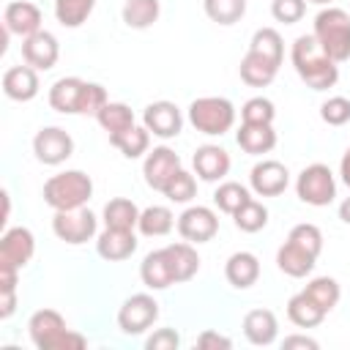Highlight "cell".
Segmentation results:
<instances>
[{"mask_svg": "<svg viewBox=\"0 0 350 350\" xmlns=\"http://www.w3.org/2000/svg\"><path fill=\"white\" fill-rule=\"evenodd\" d=\"M197 347H202V350H219V347H232V339L230 336H224V334H216V331H202L200 336H197Z\"/></svg>", "mask_w": 350, "mask_h": 350, "instance_id": "cell-47", "label": "cell"}, {"mask_svg": "<svg viewBox=\"0 0 350 350\" xmlns=\"http://www.w3.org/2000/svg\"><path fill=\"white\" fill-rule=\"evenodd\" d=\"M178 232L189 243H208L219 232V216L205 205H191L178 216Z\"/></svg>", "mask_w": 350, "mask_h": 350, "instance_id": "cell-10", "label": "cell"}, {"mask_svg": "<svg viewBox=\"0 0 350 350\" xmlns=\"http://www.w3.org/2000/svg\"><path fill=\"white\" fill-rule=\"evenodd\" d=\"M189 120L200 134L221 137L235 126V107L224 96H200L189 104Z\"/></svg>", "mask_w": 350, "mask_h": 350, "instance_id": "cell-5", "label": "cell"}, {"mask_svg": "<svg viewBox=\"0 0 350 350\" xmlns=\"http://www.w3.org/2000/svg\"><path fill=\"white\" fill-rule=\"evenodd\" d=\"M320 118L328 126H345L350 120V101L345 96H331L328 101H323L320 107Z\"/></svg>", "mask_w": 350, "mask_h": 350, "instance_id": "cell-43", "label": "cell"}, {"mask_svg": "<svg viewBox=\"0 0 350 350\" xmlns=\"http://www.w3.org/2000/svg\"><path fill=\"white\" fill-rule=\"evenodd\" d=\"M243 334L252 345H273L276 334H279V323H276V314L271 309H252L246 312L243 317Z\"/></svg>", "mask_w": 350, "mask_h": 350, "instance_id": "cell-24", "label": "cell"}, {"mask_svg": "<svg viewBox=\"0 0 350 350\" xmlns=\"http://www.w3.org/2000/svg\"><path fill=\"white\" fill-rule=\"evenodd\" d=\"M0 197H3V219H0V224H5L8 221V213H11V197H8V191H3Z\"/></svg>", "mask_w": 350, "mask_h": 350, "instance_id": "cell-52", "label": "cell"}, {"mask_svg": "<svg viewBox=\"0 0 350 350\" xmlns=\"http://www.w3.org/2000/svg\"><path fill=\"white\" fill-rule=\"evenodd\" d=\"M339 175H342V180H345V186L350 189V148L342 153V161H339Z\"/></svg>", "mask_w": 350, "mask_h": 350, "instance_id": "cell-50", "label": "cell"}, {"mask_svg": "<svg viewBox=\"0 0 350 350\" xmlns=\"http://www.w3.org/2000/svg\"><path fill=\"white\" fill-rule=\"evenodd\" d=\"M22 57L36 71H49L60 57V44L49 30H38V33L22 38Z\"/></svg>", "mask_w": 350, "mask_h": 350, "instance_id": "cell-15", "label": "cell"}, {"mask_svg": "<svg viewBox=\"0 0 350 350\" xmlns=\"http://www.w3.org/2000/svg\"><path fill=\"white\" fill-rule=\"evenodd\" d=\"M164 257H167V265H170L175 284L189 282L200 271V254L189 241H178V243L164 246Z\"/></svg>", "mask_w": 350, "mask_h": 350, "instance_id": "cell-19", "label": "cell"}, {"mask_svg": "<svg viewBox=\"0 0 350 350\" xmlns=\"http://www.w3.org/2000/svg\"><path fill=\"white\" fill-rule=\"evenodd\" d=\"M224 276L235 290H249L260 279V260L252 252H235L224 265Z\"/></svg>", "mask_w": 350, "mask_h": 350, "instance_id": "cell-23", "label": "cell"}, {"mask_svg": "<svg viewBox=\"0 0 350 350\" xmlns=\"http://www.w3.org/2000/svg\"><path fill=\"white\" fill-rule=\"evenodd\" d=\"M312 36L320 41V46L325 49V55L336 63L350 57V14L345 8H323L314 16V30Z\"/></svg>", "mask_w": 350, "mask_h": 350, "instance_id": "cell-4", "label": "cell"}, {"mask_svg": "<svg viewBox=\"0 0 350 350\" xmlns=\"http://www.w3.org/2000/svg\"><path fill=\"white\" fill-rule=\"evenodd\" d=\"M287 241H293L295 246L306 249V252H309V254H314V257H320V252H323V232H320V227H317V224H309V221L295 224V227L290 230Z\"/></svg>", "mask_w": 350, "mask_h": 350, "instance_id": "cell-41", "label": "cell"}, {"mask_svg": "<svg viewBox=\"0 0 350 350\" xmlns=\"http://www.w3.org/2000/svg\"><path fill=\"white\" fill-rule=\"evenodd\" d=\"M27 334L38 350H82L88 345V339L71 331L55 309H38L27 323Z\"/></svg>", "mask_w": 350, "mask_h": 350, "instance_id": "cell-2", "label": "cell"}, {"mask_svg": "<svg viewBox=\"0 0 350 350\" xmlns=\"http://www.w3.org/2000/svg\"><path fill=\"white\" fill-rule=\"evenodd\" d=\"M139 208L126 200V197H115L104 205V227H115V230H134L139 221Z\"/></svg>", "mask_w": 350, "mask_h": 350, "instance_id": "cell-29", "label": "cell"}, {"mask_svg": "<svg viewBox=\"0 0 350 350\" xmlns=\"http://www.w3.org/2000/svg\"><path fill=\"white\" fill-rule=\"evenodd\" d=\"M139 279L148 290H167L172 282V273H170V265H167V257H164V249H156L150 254H145L142 265H139Z\"/></svg>", "mask_w": 350, "mask_h": 350, "instance_id": "cell-27", "label": "cell"}, {"mask_svg": "<svg viewBox=\"0 0 350 350\" xmlns=\"http://www.w3.org/2000/svg\"><path fill=\"white\" fill-rule=\"evenodd\" d=\"M96 252H98V257H104L107 262L129 260V257L137 252V235H134V230L104 227V232L96 238Z\"/></svg>", "mask_w": 350, "mask_h": 350, "instance_id": "cell-18", "label": "cell"}, {"mask_svg": "<svg viewBox=\"0 0 350 350\" xmlns=\"http://www.w3.org/2000/svg\"><path fill=\"white\" fill-rule=\"evenodd\" d=\"M161 14L159 0H126L123 3V22L131 30H145L150 27Z\"/></svg>", "mask_w": 350, "mask_h": 350, "instance_id": "cell-33", "label": "cell"}, {"mask_svg": "<svg viewBox=\"0 0 350 350\" xmlns=\"http://www.w3.org/2000/svg\"><path fill=\"white\" fill-rule=\"evenodd\" d=\"M14 309H16V290H5V293H0V317L8 320V317L14 314Z\"/></svg>", "mask_w": 350, "mask_h": 350, "instance_id": "cell-48", "label": "cell"}, {"mask_svg": "<svg viewBox=\"0 0 350 350\" xmlns=\"http://www.w3.org/2000/svg\"><path fill=\"white\" fill-rule=\"evenodd\" d=\"M284 347H309V350H317V339L312 336H284Z\"/></svg>", "mask_w": 350, "mask_h": 350, "instance_id": "cell-49", "label": "cell"}, {"mask_svg": "<svg viewBox=\"0 0 350 350\" xmlns=\"http://www.w3.org/2000/svg\"><path fill=\"white\" fill-rule=\"evenodd\" d=\"M178 170H183V167H180V156H178L172 148H167V145L153 148V150L145 156V164H142L145 183H148L150 189H156V191H164V186L170 183V178H172Z\"/></svg>", "mask_w": 350, "mask_h": 350, "instance_id": "cell-13", "label": "cell"}, {"mask_svg": "<svg viewBox=\"0 0 350 350\" xmlns=\"http://www.w3.org/2000/svg\"><path fill=\"white\" fill-rule=\"evenodd\" d=\"M148 350H178L180 347V336L175 328H159L145 339Z\"/></svg>", "mask_w": 350, "mask_h": 350, "instance_id": "cell-46", "label": "cell"}, {"mask_svg": "<svg viewBox=\"0 0 350 350\" xmlns=\"http://www.w3.org/2000/svg\"><path fill=\"white\" fill-rule=\"evenodd\" d=\"M36 254V238L27 227H11L0 238V265L25 268Z\"/></svg>", "mask_w": 350, "mask_h": 350, "instance_id": "cell-14", "label": "cell"}, {"mask_svg": "<svg viewBox=\"0 0 350 350\" xmlns=\"http://www.w3.org/2000/svg\"><path fill=\"white\" fill-rule=\"evenodd\" d=\"M339 219H342L345 224H350V197L342 200V205H339Z\"/></svg>", "mask_w": 350, "mask_h": 350, "instance_id": "cell-51", "label": "cell"}, {"mask_svg": "<svg viewBox=\"0 0 350 350\" xmlns=\"http://www.w3.org/2000/svg\"><path fill=\"white\" fill-rule=\"evenodd\" d=\"M252 200V194H249V189L246 186H241V183H235V180H224V183H219V189L213 191V202L219 205V211H224V213H235L243 202H249Z\"/></svg>", "mask_w": 350, "mask_h": 350, "instance_id": "cell-38", "label": "cell"}, {"mask_svg": "<svg viewBox=\"0 0 350 350\" xmlns=\"http://www.w3.org/2000/svg\"><path fill=\"white\" fill-rule=\"evenodd\" d=\"M290 183V172L276 159H262L249 172V186L257 197H279Z\"/></svg>", "mask_w": 350, "mask_h": 350, "instance_id": "cell-11", "label": "cell"}, {"mask_svg": "<svg viewBox=\"0 0 350 350\" xmlns=\"http://www.w3.org/2000/svg\"><path fill=\"white\" fill-rule=\"evenodd\" d=\"M276 107L265 96H254L241 107V123H273Z\"/></svg>", "mask_w": 350, "mask_h": 350, "instance_id": "cell-42", "label": "cell"}, {"mask_svg": "<svg viewBox=\"0 0 350 350\" xmlns=\"http://www.w3.org/2000/svg\"><path fill=\"white\" fill-rule=\"evenodd\" d=\"M93 197V180L82 170H66L44 183V202L55 211H74Z\"/></svg>", "mask_w": 350, "mask_h": 350, "instance_id": "cell-3", "label": "cell"}, {"mask_svg": "<svg viewBox=\"0 0 350 350\" xmlns=\"http://www.w3.org/2000/svg\"><path fill=\"white\" fill-rule=\"evenodd\" d=\"M142 126L161 139H172L183 129V115L172 101H153L142 112Z\"/></svg>", "mask_w": 350, "mask_h": 350, "instance_id": "cell-12", "label": "cell"}, {"mask_svg": "<svg viewBox=\"0 0 350 350\" xmlns=\"http://www.w3.org/2000/svg\"><path fill=\"white\" fill-rule=\"evenodd\" d=\"M309 3H317V5H331L334 0H309Z\"/></svg>", "mask_w": 350, "mask_h": 350, "instance_id": "cell-53", "label": "cell"}, {"mask_svg": "<svg viewBox=\"0 0 350 350\" xmlns=\"http://www.w3.org/2000/svg\"><path fill=\"white\" fill-rule=\"evenodd\" d=\"M249 49L282 66V57H284V41H282L279 30H273V27H260V30H254V36H252V41H249Z\"/></svg>", "mask_w": 350, "mask_h": 350, "instance_id": "cell-35", "label": "cell"}, {"mask_svg": "<svg viewBox=\"0 0 350 350\" xmlns=\"http://www.w3.org/2000/svg\"><path fill=\"white\" fill-rule=\"evenodd\" d=\"M194 172L200 180H208V183H216V180H224L227 172H230V153L221 148V145H200L194 150Z\"/></svg>", "mask_w": 350, "mask_h": 350, "instance_id": "cell-17", "label": "cell"}, {"mask_svg": "<svg viewBox=\"0 0 350 350\" xmlns=\"http://www.w3.org/2000/svg\"><path fill=\"white\" fill-rule=\"evenodd\" d=\"M85 79L79 77H63L49 88V107L63 115H79V101H82Z\"/></svg>", "mask_w": 350, "mask_h": 350, "instance_id": "cell-22", "label": "cell"}, {"mask_svg": "<svg viewBox=\"0 0 350 350\" xmlns=\"http://www.w3.org/2000/svg\"><path fill=\"white\" fill-rule=\"evenodd\" d=\"M314 262H317V257L309 254L306 249L295 246L293 241H284V243L279 246V252H276V265H279V271L287 273V276H293V279L309 276L312 268H314Z\"/></svg>", "mask_w": 350, "mask_h": 350, "instance_id": "cell-25", "label": "cell"}, {"mask_svg": "<svg viewBox=\"0 0 350 350\" xmlns=\"http://www.w3.org/2000/svg\"><path fill=\"white\" fill-rule=\"evenodd\" d=\"M170 202H189L194 194H197V180H194V175L191 172H186V170H178L172 178H170V183L164 186V191H161Z\"/></svg>", "mask_w": 350, "mask_h": 350, "instance_id": "cell-40", "label": "cell"}, {"mask_svg": "<svg viewBox=\"0 0 350 350\" xmlns=\"http://www.w3.org/2000/svg\"><path fill=\"white\" fill-rule=\"evenodd\" d=\"M33 153L41 164L57 167L63 164L71 153H74V139L66 129L60 126H44L36 137H33Z\"/></svg>", "mask_w": 350, "mask_h": 350, "instance_id": "cell-9", "label": "cell"}, {"mask_svg": "<svg viewBox=\"0 0 350 350\" xmlns=\"http://www.w3.org/2000/svg\"><path fill=\"white\" fill-rule=\"evenodd\" d=\"M232 219H235V227L238 230H243V232H260L268 224V208L262 202H257V200H249V202H243L232 213Z\"/></svg>", "mask_w": 350, "mask_h": 350, "instance_id": "cell-39", "label": "cell"}, {"mask_svg": "<svg viewBox=\"0 0 350 350\" xmlns=\"http://www.w3.org/2000/svg\"><path fill=\"white\" fill-rule=\"evenodd\" d=\"M96 120H98V126H101L107 134H120V131L137 126V123H134V112H131V107L123 104V101H107V104L98 109Z\"/></svg>", "mask_w": 350, "mask_h": 350, "instance_id": "cell-31", "label": "cell"}, {"mask_svg": "<svg viewBox=\"0 0 350 350\" xmlns=\"http://www.w3.org/2000/svg\"><path fill=\"white\" fill-rule=\"evenodd\" d=\"M172 227H175V216H172V211L167 205H150V208H145L139 213V221H137V230L145 238H161Z\"/></svg>", "mask_w": 350, "mask_h": 350, "instance_id": "cell-30", "label": "cell"}, {"mask_svg": "<svg viewBox=\"0 0 350 350\" xmlns=\"http://www.w3.org/2000/svg\"><path fill=\"white\" fill-rule=\"evenodd\" d=\"M96 227H98V219L90 208H74V211H55L52 216V230L55 235L63 241V243H71V246H79V243H88L93 235H96Z\"/></svg>", "mask_w": 350, "mask_h": 350, "instance_id": "cell-7", "label": "cell"}, {"mask_svg": "<svg viewBox=\"0 0 350 350\" xmlns=\"http://www.w3.org/2000/svg\"><path fill=\"white\" fill-rule=\"evenodd\" d=\"M290 60L295 74L306 82V88L312 90H328L336 85L339 79V66L336 60H331L325 55V49L320 46V41L314 36H298L293 41L290 49Z\"/></svg>", "mask_w": 350, "mask_h": 350, "instance_id": "cell-1", "label": "cell"}, {"mask_svg": "<svg viewBox=\"0 0 350 350\" xmlns=\"http://www.w3.org/2000/svg\"><path fill=\"white\" fill-rule=\"evenodd\" d=\"M159 317V304L153 295L148 293H137L131 298L123 301L120 312H118V325L123 334L129 336H137V334H145Z\"/></svg>", "mask_w": 350, "mask_h": 350, "instance_id": "cell-8", "label": "cell"}, {"mask_svg": "<svg viewBox=\"0 0 350 350\" xmlns=\"http://www.w3.org/2000/svg\"><path fill=\"white\" fill-rule=\"evenodd\" d=\"M287 317H290V323L298 325V328H314V325H320V323L325 320V312L301 290V293H295V295L287 301Z\"/></svg>", "mask_w": 350, "mask_h": 350, "instance_id": "cell-28", "label": "cell"}, {"mask_svg": "<svg viewBox=\"0 0 350 350\" xmlns=\"http://www.w3.org/2000/svg\"><path fill=\"white\" fill-rule=\"evenodd\" d=\"M107 90L104 85L98 82H85V90H82V101H79V115H98V109L107 104Z\"/></svg>", "mask_w": 350, "mask_h": 350, "instance_id": "cell-45", "label": "cell"}, {"mask_svg": "<svg viewBox=\"0 0 350 350\" xmlns=\"http://www.w3.org/2000/svg\"><path fill=\"white\" fill-rule=\"evenodd\" d=\"M96 0H55V16L63 27H79L93 14Z\"/></svg>", "mask_w": 350, "mask_h": 350, "instance_id": "cell-37", "label": "cell"}, {"mask_svg": "<svg viewBox=\"0 0 350 350\" xmlns=\"http://www.w3.org/2000/svg\"><path fill=\"white\" fill-rule=\"evenodd\" d=\"M109 142L126 156V159H139L150 148V131L145 126H131L120 134H109Z\"/></svg>", "mask_w": 350, "mask_h": 350, "instance_id": "cell-32", "label": "cell"}, {"mask_svg": "<svg viewBox=\"0 0 350 350\" xmlns=\"http://www.w3.org/2000/svg\"><path fill=\"white\" fill-rule=\"evenodd\" d=\"M238 71H241V79L249 88H268L276 79V74H279V63H273V60H268V57H262V55L249 49L243 55Z\"/></svg>", "mask_w": 350, "mask_h": 350, "instance_id": "cell-26", "label": "cell"}, {"mask_svg": "<svg viewBox=\"0 0 350 350\" xmlns=\"http://www.w3.org/2000/svg\"><path fill=\"white\" fill-rule=\"evenodd\" d=\"M3 93L11 101H30L38 96V74L33 66H11L3 74Z\"/></svg>", "mask_w": 350, "mask_h": 350, "instance_id": "cell-20", "label": "cell"}, {"mask_svg": "<svg viewBox=\"0 0 350 350\" xmlns=\"http://www.w3.org/2000/svg\"><path fill=\"white\" fill-rule=\"evenodd\" d=\"M235 139H238L241 150L249 156H262V153H271L276 148L273 123H241Z\"/></svg>", "mask_w": 350, "mask_h": 350, "instance_id": "cell-21", "label": "cell"}, {"mask_svg": "<svg viewBox=\"0 0 350 350\" xmlns=\"http://www.w3.org/2000/svg\"><path fill=\"white\" fill-rule=\"evenodd\" d=\"M271 14L282 25H295L306 14V0H273L271 3Z\"/></svg>", "mask_w": 350, "mask_h": 350, "instance_id": "cell-44", "label": "cell"}, {"mask_svg": "<svg viewBox=\"0 0 350 350\" xmlns=\"http://www.w3.org/2000/svg\"><path fill=\"white\" fill-rule=\"evenodd\" d=\"M304 293L328 314L336 304H339V298H342V290H339V282L336 279H331V276H314L306 287H304Z\"/></svg>", "mask_w": 350, "mask_h": 350, "instance_id": "cell-34", "label": "cell"}, {"mask_svg": "<svg viewBox=\"0 0 350 350\" xmlns=\"http://www.w3.org/2000/svg\"><path fill=\"white\" fill-rule=\"evenodd\" d=\"M3 25L11 36L27 38V36L41 30V11L30 0H11L3 11Z\"/></svg>", "mask_w": 350, "mask_h": 350, "instance_id": "cell-16", "label": "cell"}, {"mask_svg": "<svg viewBox=\"0 0 350 350\" xmlns=\"http://www.w3.org/2000/svg\"><path fill=\"white\" fill-rule=\"evenodd\" d=\"M205 16L216 25H235L246 14V0H202Z\"/></svg>", "mask_w": 350, "mask_h": 350, "instance_id": "cell-36", "label": "cell"}, {"mask_svg": "<svg viewBox=\"0 0 350 350\" xmlns=\"http://www.w3.org/2000/svg\"><path fill=\"white\" fill-rule=\"evenodd\" d=\"M295 194H298L301 202L314 205V208H323V205L334 202V197H336L334 172L325 164H309V167H304L301 175H298V180H295Z\"/></svg>", "mask_w": 350, "mask_h": 350, "instance_id": "cell-6", "label": "cell"}]
</instances>
